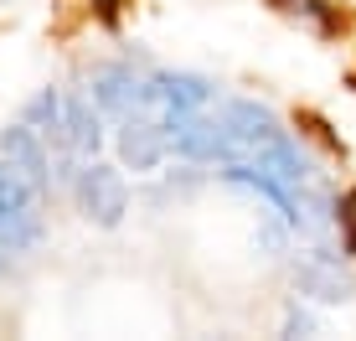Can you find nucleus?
Returning a JSON list of instances; mask_svg holds the SVG:
<instances>
[{"mask_svg":"<svg viewBox=\"0 0 356 341\" xmlns=\"http://www.w3.org/2000/svg\"><path fill=\"white\" fill-rule=\"evenodd\" d=\"M268 6L294 16V21H310V26H321V31H336V16H330L325 0H268Z\"/></svg>","mask_w":356,"mask_h":341,"instance_id":"obj_5","label":"nucleus"},{"mask_svg":"<svg viewBox=\"0 0 356 341\" xmlns=\"http://www.w3.org/2000/svg\"><path fill=\"white\" fill-rule=\"evenodd\" d=\"M222 125H227V140H232V161L264 166L268 176H279L294 197L305 202V228L321 223L325 212H321V202L310 197V166L294 150V140L279 129V119L253 99H232V104H222Z\"/></svg>","mask_w":356,"mask_h":341,"instance_id":"obj_1","label":"nucleus"},{"mask_svg":"<svg viewBox=\"0 0 356 341\" xmlns=\"http://www.w3.org/2000/svg\"><path fill=\"white\" fill-rule=\"evenodd\" d=\"M165 145H170L165 125L129 119V125H124V140H119V150H124V161H129L134 170H155V166H161V155H165Z\"/></svg>","mask_w":356,"mask_h":341,"instance_id":"obj_2","label":"nucleus"},{"mask_svg":"<svg viewBox=\"0 0 356 341\" xmlns=\"http://www.w3.org/2000/svg\"><path fill=\"white\" fill-rule=\"evenodd\" d=\"M336 217H341V238H346V253H356V187L336 202Z\"/></svg>","mask_w":356,"mask_h":341,"instance_id":"obj_6","label":"nucleus"},{"mask_svg":"<svg viewBox=\"0 0 356 341\" xmlns=\"http://www.w3.org/2000/svg\"><path fill=\"white\" fill-rule=\"evenodd\" d=\"M300 285L310 290V295H321V300H346V295H351V279L341 274L336 264H325V259L300 264Z\"/></svg>","mask_w":356,"mask_h":341,"instance_id":"obj_4","label":"nucleus"},{"mask_svg":"<svg viewBox=\"0 0 356 341\" xmlns=\"http://www.w3.org/2000/svg\"><path fill=\"white\" fill-rule=\"evenodd\" d=\"M88 212L98 217V223H114V217L124 212V187H119V176L104 170V166L88 176Z\"/></svg>","mask_w":356,"mask_h":341,"instance_id":"obj_3","label":"nucleus"}]
</instances>
